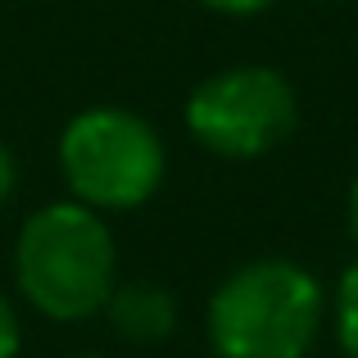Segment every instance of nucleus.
Instances as JSON below:
<instances>
[{
  "label": "nucleus",
  "mask_w": 358,
  "mask_h": 358,
  "mask_svg": "<svg viewBox=\"0 0 358 358\" xmlns=\"http://www.w3.org/2000/svg\"><path fill=\"white\" fill-rule=\"evenodd\" d=\"M59 173L69 200L96 213H131L159 191L168 150L155 122L122 105H91L59 131Z\"/></svg>",
  "instance_id": "7ed1b4c3"
},
{
  "label": "nucleus",
  "mask_w": 358,
  "mask_h": 358,
  "mask_svg": "<svg viewBox=\"0 0 358 358\" xmlns=\"http://www.w3.org/2000/svg\"><path fill=\"white\" fill-rule=\"evenodd\" d=\"M100 313L109 317V327H114L118 341L127 345H164L168 336L177 331V299L168 286H159V281H114V290H109L105 308Z\"/></svg>",
  "instance_id": "39448f33"
},
{
  "label": "nucleus",
  "mask_w": 358,
  "mask_h": 358,
  "mask_svg": "<svg viewBox=\"0 0 358 358\" xmlns=\"http://www.w3.org/2000/svg\"><path fill=\"white\" fill-rule=\"evenodd\" d=\"M299 100L286 73L268 64L218 69L186 100V131L222 159H259L295 131Z\"/></svg>",
  "instance_id": "20e7f679"
},
{
  "label": "nucleus",
  "mask_w": 358,
  "mask_h": 358,
  "mask_svg": "<svg viewBox=\"0 0 358 358\" xmlns=\"http://www.w3.org/2000/svg\"><path fill=\"white\" fill-rule=\"evenodd\" d=\"M14 182H18V168H14V155L5 150V141H0V204L14 195Z\"/></svg>",
  "instance_id": "1a4fd4ad"
},
{
  "label": "nucleus",
  "mask_w": 358,
  "mask_h": 358,
  "mask_svg": "<svg viewBox=\"0 0 358 358\" xmlns=\"http://www.w3.org/2000/svg\"><path fill=\"white\" fill-rule=\"evenodd\" d=\"M322 317V281L304 263L254 259L218 281L204 327L218 358H308Z\"/></svg>",
  "instance_id": "f03ea898"
},
{
  "label": "nucleus",
  "mask_w": 358,
  "mask_h": 358,
  "mask_svg": "<svg viewBox=\"0 0 358 358\" xmlns=\"http://www.w3.org/2000/svg\"><path fill=\"white\" fill-rule=\"evenodd\" d=\"M331 327H336V345L345 350V358H358V259L341 272V281H336Z\"/></svg>",
  "instance_id": "423d86ee"
},
{
  "label": "nucleus",
  "mask_w": 358,
  "mask_h": 358,
  "mask_svg": "<svg viewBox=\"0 0 358 358\" xmlns=\"http://www.w3.org/2000/svg\"><path fill=\"white\" fill-rule=\"evenodd\" d=\"M204 9H213V14H231V18H245V14H263V9L272 5V0H200Z\"/></svg>",
  "instance_id": "6e6552de"
},
{
  "label": "nucleus",
  "mask_w": 358,
  "mask_h": 358,
  "mask_svg": "<svg viewBox=\"0 0 358 358\" xmlns=\"http://www.w3.org/2000/svg\"><path fill=\"white\" fill-rule=\"evenodd\" d=\"M78 358H105V354H78Z\"/></svg>",
  "instance_id": "9b49d317"
},
{
  "label": "nucleus",
  "mask_w": 358,
  "mask_h": 358,
  "mask_svg": "<svg viewBox=\"0 0 358 358\" xmlns=\"http://www.w3.org/2000/svg\"><path fill=\"white\" fill-rule=\"evenodd\" d=\"M14 281L50 322H87L105 308L118 281V250L105 213L78 200L41 204L18 227Z\"/></svg>",
  "instance_id": "f257e3e1"
},
{
  "label": "nucleus",
  "mask_w": 358,
  "mask_h": 358,
  "mask_svg": "<svg viewBox=\"0 0 358 358\" xmlns=\"http://www.w3.org/2000/svg\"><path fill=\"white\" fill-rule=\"evenodd\" d=\"M23 331H18V313L9 308V299L0 295V358H18Z\"/></svg>",
  "instance_id": "0eeeda50"
},
{
  "label": "nucleus",
  "mask_w": 358,
  "mask_h": 358,
  "mask_svg": "<svg viewBox=\"0 0 358 358\" xmlns=\"http://www.w3.org/2000/svg\"><path fill=\"white\" fill-rule=\"evenodd\" d=\"M350 236L358 241V177H354V186H350Z\"/></svg>",
  "instance_id": "9d476101"
}]
</instances>
